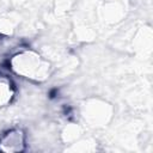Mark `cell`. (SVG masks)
<instances>
[{
	"mask_svg": "<svg viewBox=\"0 0 153 153\" xmlns=\"http://www.w3.org/2000/svg\"><path fill=\"white\" fill-rule=\"evenodd\" d=\"M105 104H92V105H87L85 106L84 110V117L92 122L93 124H98L100 121H105V116H106V111H105Z\"/></svg>",
	"mask_w": 153,
	"mask_h": 153,
	"instance_id": "3",
	"label": "cell"
},
{
	"mask_svg": "<svg viewBox=\"0 0 153 153\" xmlns=\"http://www.w3.org/2000/svg\"><path fill=\"white\" fill-rule=\"evenodd\" d=\"M25 133L20 128H12L0 136V151L6 153L23 152L25 149Z\"/></svg>",
	"mask_w": 153,
	"mask_h": 153,
	"instance_id": "2",
	"label": "cell"
},
{
	"mask_svg": "<svg viewBox=\"0 0 153 153\" xmlns=\"http://www.w3.org/2000/svg\"><path fill=\"white\" fill-rule=\"evenodd\" d=\"M8 65L10 69L18 76L36 82L45 81L51 74L50 62L39 53L31 49L16 53L10 59Z\"/></svg>",
	"mask_w": 153,
	"mask_h": 153,
	"instance_id": "1",
	"label": "cell"
},
{
	"mask_svg": "<svg viewBox=\"0 0 153 153\" xmlns=\"http://www.w3.org/2000/svg\"><path fill=\"white\" fill-rule=\"evenodd\" d=\"M14 86L7 78L0 76V109L8 105L14 97Z\"/></svg>",
	"mask_w": 153,
	"mask_h": 153,
	"instance_id": "4",
	"label": "cell"
}]
</instances>
